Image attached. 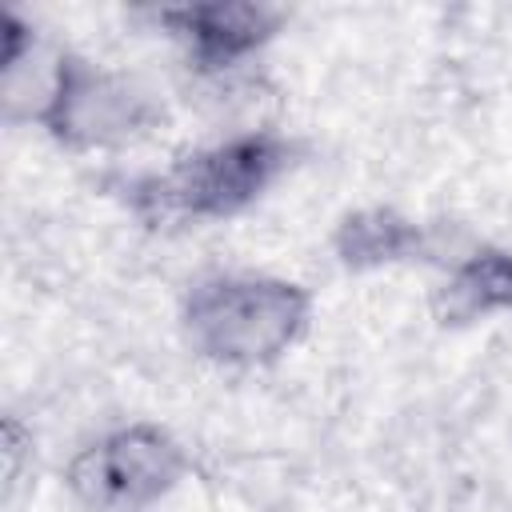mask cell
I'll list each match as a JSON object with an SVG mask.
<instances>
[{"label": "cell", "mask_w": 512, "mask_h": 512, "mask_svg": "<svg viewBox=\"0 0 512 512\" xmlns=\"http://www.w3.org/2000/svg\"><path fill=\"white\" fill-rule=\"evenodd\" d=\"M160 24L184 44L188 60L204 72H224L260 52L280 28V12L264 4H180L160 8Z\"/></svg>", "instance_id": "cell-5"}, {"label": "cell", "mask_w": 512, "mask_h": 512, "mask_svg": "<svg viewBox=\"0 0 512 512\" xmlns=\"http://www.w3.org/2000/svg\"><path fill=\"white\" fill-rule=\"evenodd\" d=\"M296 144L280 132H244L200 148L144 184V200L160 216L224 220L256 204L288 168Z\"/></svg>", "instance_id": "cell-2"}, {"label": "cell", "mask_w": 512, "mask_h": 512, "mask_svg": "<svg viewBox=\"0 0 512 512\" xmlns=\"http://www.w3.org/2000/svg\"><path fill=\"white\" fill-rule=\"evenodd\" d=\"M492 312H512V252L480 248L452 268L440 296V320L464 324Z\"/></svg>", "instance_id": "cell-7"}, {"label": "cell", "mask_w": 512, "mask_h": 512, "mask_svg": "<svg viewBox=\"0 0 512 512\" xmlns=\"http://www.w3.org/2000/svg\"><path fill=\"white\" fill-rule=\"evenodd\" d=\"M28 116L68 148H112L144 136L156 124L160 108L152 92L140 88L132 76L60 52Z\"/></svg>", "instance_id": "cell-3"}, {"label": "cell", "mask_w": 512, "mask_h": 512, "mask_svg": "<svg viewBox=\"0 0 512 512\" xmlns=\"http://www.w3.org/2000/svg\"><path fill=\"white\" fill-rule=\"evenodd\" d=\"M188 472L184 448L152 428L128 424L88 444L68 464V488L84 512H148Z\"/></svg>", "instance_id": "cell-4"}, {"label": "cell", "mask_w": 512, "mask_h": 512, "mask_svg": "<svg viewBox=\"0 0 512 512\" xmlns=\"http://www.w3.org/2000/svg\"><path fill=\"white\" fill-rule=\"evenodd\" d=\"M428 244L424 228L412 224L408 216L392 212V208H360L348 212L336 224L332 248L340 256V264L348 268H380V264H396L408 256H420Z\"/></svg>", "instance_id": "cell-6"}, {"label": "cell", "mask_w": 512, "mask_h": 512, "mask_svg": "<svg viewBox=\"0 0 512 512\" xmlns=\"http://www.w3.org/2000/svg\"><path fill=\"white\" fill-rule=\"evenodd\" d=\"M312 296L276 276L220 272L192 284L184 300V336L188 344L236 368H256L280 360L308 328Z\"/></svg>", "instance_id": "cell-1"}]
</instances>
